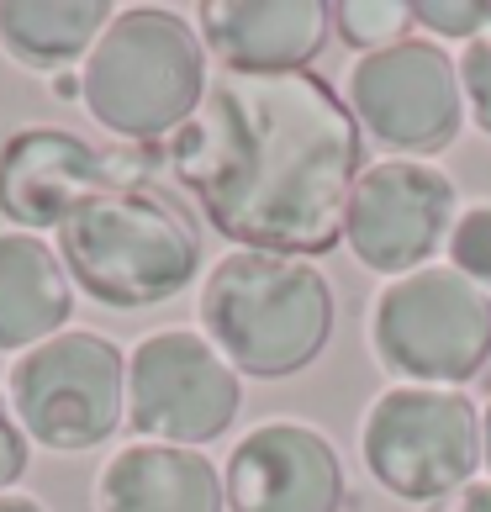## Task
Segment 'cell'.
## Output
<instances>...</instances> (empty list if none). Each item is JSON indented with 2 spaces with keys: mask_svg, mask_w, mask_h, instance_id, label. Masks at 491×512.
I'll list each match as a JSON object with an SVG mask.
<instances>
[{
  "mask_svg": "<svg viewBox=\"0 0 491 512\" xmlns=\"http://www.w3.org/2000/svg\"><path fill=\"white\" fill-rule=\"evenodd\" d=\"M175 180L206 222L254 254H328L365 175L354 111L312 69L217 74L169 138Z\"/></svg>",
  "mask_w": 491,
  "mask_h": 512,
  "instance_id": "cell-1",
  "label": "cell"
},
{
  "mask_svg": "<svg viewBox=\"0 0 491 512\" xmlns=\"http://www.w3.org/2000/svg\"><path fill=\"white\" fill-rule=\"evenodd\" d=\"M333 312V286L317 264L286 254L233 249L201 286L206 344L254 381L307 370L333 338Z\"/></svg>",
  "mask_w": 491,
  "mask_h": 512,
  "instance_id": "cell-2",
  "label": "cell"
},
{
  "mask_svg": "<svg viewBox=\"0 0 491 512\" xmlns=\"http://www.w3.org/2000/svg\"><path fill=\"white\" fill-rule=\"evenodd\" d=\"M59 259L90 301L143 312L196 280L201 238L175 201L132 185H106L59 227Z\"/></svg>",
  "mask_w": 491,
  "mask_h": 512,
  "instance_id": "cell-3",
  "label": "cell"
},
{
  "mask_svg": "<svg viewBox=\"0 0 491 512\" xmlns=\"http://www.w3.org/2000/svg\"><path fill=\"white\" fill-rule=\"evenodd\" d=\"M80 101L127 143L175 138L206 101L201 37L159 6L117 11L80 69Z\"/></svg>",
  "mask_w": 491,
  "mask_h": 512,
  "instance_id": "cell-4",
  "label": "cell"
},
{
  "mask_svg": "<svg viewBox=\"0 0 491 512\" xmlns=\"http://www.w3.org/2000/svg\"><path fill=\"white\" fill-rule=\"evenodd\" d=\"M370 349L412 386L460 391L491 359V291L449 264L386 280L370 307Z\"/></svg>",
  "mask_w": 491,
  "mask_h": 512,
  "instance_id": "cell-5",
  "label": "cell"
},
{
  "mask_svg": "<svg viewBox=\"0 0 491 512\" xmlns=\"http://www.w3.org/2000/svg\"><path fill=\"white\" fill-rule=\"evenodd\" d=\"M365 470L402 502H439L481 465V412L465 391L391 386L360 423Z\"/></svg>",
  "mask_w": 491,
  "mask_h": 512,
  "instance_id": "cell-6",
  "label": "cell"
},
{
  "mask_svg": "<svg viewBox=\"0 0 491 512\" xmlns=\"http://www.w3.org/2000/svg\"><path fill=\"white\" fill-rule=\"evenodd\" d=\"M11 412L53 454L101 449L127 412V359L101 333H53L11 365Z\"/></svg>",
  "mask_w": 491,
  "mask_h": 512,
  "instance_id": "cell-7",
  "label": "cell"
},
{
  "mask_svg": "<svg viewBox=\"0 0 491 512\" xmlns=\"http://www.w3.org/2000/svg\"><path fill=\"white\" fill-rule=\"evenodd\" d=\"M243 407L238 370L201 333H148L127 354V423L148 444H212Z\"/></svg>",
  "mask_w": 491,
  "mask_h": 512,
  "instance_id": "cell-8",
  "label": "cell"
},
{
  "mask_svg": "<svg viewBox=\"0 0 491 512\" xmlns=\"http://www.w3.org/2000/svg\"><path fill=\"white\" fill-rule=\"evenodd\" d=\"M349 111L391 154H439L460 138L465 122L460 64L439 43L402 37L354 64Z\"/></svg>",
  "mask_w": 491,
  "mask_h": 512,
  "instance_id": "cell-9",
  "label": "cell"
},
{
  "mask_svg": "<svg viewBox=\"0 0 491 512\" xmlns=\"http://www.w3.org/2000/svg\"><path fill=\"white\" fill-rule=\"evenodd\" d=\"M455 217L460 196L444 169L423 159H386L370 164L354 185L344 238L365 270L402 280L444 249L449 233H455Z\"/></svg>",
  "mask_w": 491,
  "mask_h": 512,
  "instance_id": "cell-10",
  "label": "cell"
},
{
  "mask_svg": "<svg viewBox=\"0 0 491 512\" xmlns=\"http://www.w3.org/2000/svg\"><path fill=\"white\" fill-rule=\"evenodd\" d=\"M222 497L233 512H338L344 465L307 423H259L228 454Z\"/></svg>",
  "mask_w": 491,
  "mask_h": 512,
  "instance_id": "cell-11",
  "label": "cell"
},
{
  "mask_svg": "<svg viewBox=\"0 0 491 512\" xmlns=\"http://www.w3.org/2000/svg\"><path fill=\"white\" fill-rule=\"evenodd\" d=\"M96 191H106V159L80 132L22 127L0 143V217L22 233L64 227Z\"/></svg>",
  "mask_w": 491,
  "mask_h": 512,
  "instance_id": "cell-12",
  "label": "cell"
},
{
  "mask_svg": "<svg viewBox=\"0 0 491 512\" xmlns=\"http://www.w3.org/2000/svg\"><path fill=\"white\" fill-rule=\"evenodd\" d=\"M333 6L323 0H206L201 48L228 74H296L328 43Z\"/></svg>",
  "mask_w": 491,
  "mask_h": 512,
  "instance_id": "cell-13",
  "label": "cell"
},
{
  "mask_svg": "<svg viewBox=\"0 0 491 512\" xmlns=\"http://www.w3.org/2000/svg\"><path fill=\"white\" fill-rule=\"evenodd\" d=\"M101 512H222V476L201 449L180 444H132L117 449L96 486Z\"/></svg>",
  "mask_w": 491,
  "mask_h": 512,
  "instance_id": "cell-14",
  "label": "cell"
},
{
  "mask_svg": "<svg viewBox=\"0 0 491 512\" xmlns=\"http://www.w3.org/2000/svg\"><path fill=\"white\" fill-rule=\"evenodd\" d=\"M74 312V280L59 249L32 233H0V354L37 349L64 333Z\"/></svg>",
  "mask_w": 491,
  "mask_h": 512,
  "instance_id": "cell-15",
  "label": "cell"
},
{
  "mask_svg": "<svg viewBox=\"0 0 491 512\" xmlns=\"http://www.w3.org/2000/svg\"><path fill=\"white\" fill-rule=\"evenodd\" d=\"M106 0H0V48L27 69H69L90 59L111 27Z\"/></svg>",
  "mask_w": 491,
  "mask_h": 512,
  "instance_id": "cell-16",
  "label": "cell"
},
{
  "mask_svg": "<svg viewBox=\"0 0 491 512\" xmlns=\"http://www.w3.org/2000/svg\"><path fill=\"white\" fill-rule=\"evenodd\" d=\"M333 22H338V37H344L349 48L381 53V48H391V43L407 37L412 0H338Z\"/></svg>",
  "mask_w": 491,
  "mask_h": 512,
  "instance_id": "cell-17",
  "label": "cell"
},
{
  "mask_svg": "<svg viewBox=\"0 0 491 512\" xmlns=\"http://www.w3.org/2000/svg\"><path fill=\"white\" fill-rule=\"evenodd\" d=\"M449 270H460L465 280L491 291V206H470L455 217L449 233Z\"/></svg>",
  "mask_w": 491,
  "mask_h": 512,
  "instance_id": "cell-18",
  "label": "cell"
},
{
  "mask_svg": "<svg viewBox=\"0 0 491 512\" xmlns=\"http://www.w3.org/2000/svg\"><path fill=\"white\" fill-rule=\"evenodd\" d=\"M412 22H423L439 37L476 43L481 32H491V0H412Z\"/></svg>",
  "mask_w": 491,
  "mask_h": 512,
  "instance_id": "cell-19",
  "label": "cell"
},
{
  "mask_svg": "<svg viewBox=\"0 0 491 512\" xmlns=\"http://www.w3.org/2000/svg\"><path fill=\"white\" fill-rule=\"evenodd\" d=\"M460 90H465V111L491 138V32H481L476 43H465V53H460Z\"/></svg>",
  "mask_w": 491,
  "mask_h": 512,
  "instance_id": "cell-20",
  "label": "cell"
},
{
  "mask_svg": "<svg viewBox=\"0 0 491 512\" xmlns=\"http://www.w3.org/2000/svg\"><path fill=\"white\" fill-rule=\"evenodd\" d=\"M27 454L32 449H27V433L11 412V396H0V491L27 476Z\"/></svg>",
  "mask_w": 491,
  "mask_h": 512,
  "instance_id": "cell-21",
  "label": "cell"
},
{
  "mask_svg": "<svg viewBox=\"0 0 491 512\" xmlns=\"http://www.w3.org/2000/svg\"><path fill=\"white\" fill-rule=\"evenodd\" d=\"M428 512H491V486H486V481H465L460 491H449V497L428 502Z\"/></svg>",
  "mask_w": 491,
  "mask_h": 512,
  "instance_id": "cell-22",
  "label": "cell"
},
{
  "mask_svg": "<svg viewBox=\"0 0 491 512\" xmlns=\"http://www.w3.org/2000/svg\"><path fill=\"white\" fill-rule=\"evenodd\" d=\"M0 512H48V507L32 497H16V491H0Z\"/></svg>",
  "mask_w": 491,
  "mask_h": 512,
  "instance_id": "cell-23",
  "label": "cell"
},
{
  "mask_svg": "<svg viewBox=\"0 0 491 512\" xmlns=\"http://www.w3.org/2000/svg\"><path fill=\"white\" fill-rule=\"evenodd\" d=\"M481 460L491 470V402H486V417H481Z\"/></svg>",
  "mask_w": 491,
  "mask_h": 512,
  "instance_id": "cell-24",
  "label": "cell"
}]
</instances>
